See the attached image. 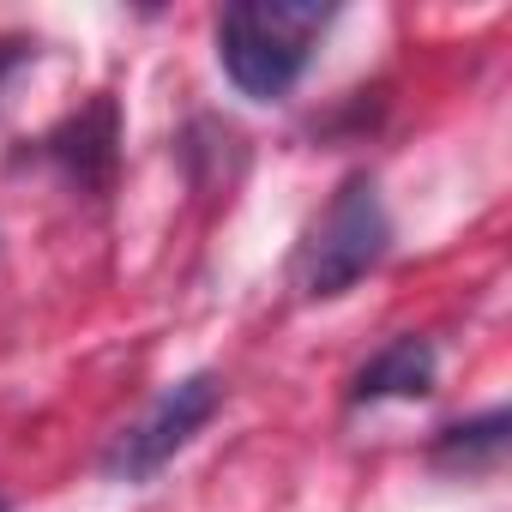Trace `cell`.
I'll return each instance as SVG.
<instances>
[{"label": "cell", "instance_id": "6da1fadb", "mask_svg": "<svg viewBox=\"0 0 512 512\" xmlns=\"http://www.w3.org/2000/svg\"><path fill=\"white\" fill-rule=\"evenodd\" d=\"M326 25L332 7H314V0H235L217 13V61L241 97L278 103L308 73Z\"/></svg>", "mask_w": 512, "mask_h": 512}, {"label": "cell", "instance_id": "277c9868", "mask_svg": "<svg viewBox=\"0 0 512 512\" xmlns=\"http://www.w3.org/2000/svg\"><path fill=\"white\" fill-rule=\"evenodd\" d=\"M434 392V344L428 338H392L374 362H362L350 398L356 404H380V398H428Z\"/></svg>", "mask_w": 512, "mask_h": 512}, {"label": "cell", "instance_id": "5b68a950", "mask_svg": "<svg viewBox=\"0 0 512 512\" xmlns=\"http://www.w3.org/2000/svg\"><path fill=\"white\" fill-rule=\"evenodd\" d=\"M500 452H506V410H488V416H476V422H458V428H446L440 446H434V458L452 464V470L500 464Z\"/></svg>", "mask_w": 512, "mask_h": 512}, {"label": "cell", "instance_id": "7a4b0ae2", "mask_svg": "<svg viewBox=\"0 0 512 512\" xmlns=\"http://www.w3.org/2000/svg\"><path fill=\"white\" fill-rule=\"evenodd\" d=\"M386 247H392V217H386L380 181L374 175H350L332 193V205L320 211V223L308 229L302 253H296V284L314 302L344 296L386 260Z\"/></svg>", "mask_w": 512, "mask_h": 512}, {"label": "cell", "instance_id": "3957f363", "mask_svg": "<svg viewBox=\"0 0 512 512\" xmlns=\"http://www.w3.org/2000/svg\"><path fill=\"white\" fill-rule=\"evenodd\" d=\"M217 404H223V380L217 374H187V380H175L121 440H115V452H109V476H127V482H139V476H151V470H163L211 416H217Z\"/></svg>", "mask_w": 512, "mask_h": 512}, {"label": "cell", "instance_id": "8992f818", "mask_svg": "<svg viewBox=\"0 0 512 512\" xmlns=\"http://www.w3.org/2000/svg\"><path fill=\"white\" fill-rule=\"evenodd\" d=\"M0 512H7V506H0Z\"/></svg>", "mask_w": 512, "mask_h": 512}]
</instances>
